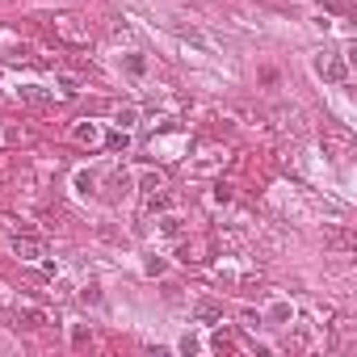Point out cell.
<instances>
[{"mask_svg":"<svg viewBox=\"0 0 357 357\" xmlns=\"http://www.w3.org/2000/svg\"><path fill=\"white\" fill-rule=\"evenodd\" d=\"M13 248H17V257H30V261L46 257V244H42V240H30V235H17V240H13Z\"/></svg>","mask_w":357,"mask_h":357,"instance_id":"obj_1","label":"cell"}]
</instances>
